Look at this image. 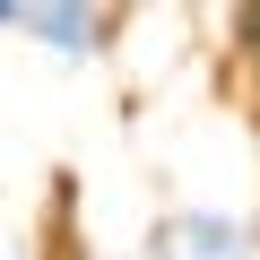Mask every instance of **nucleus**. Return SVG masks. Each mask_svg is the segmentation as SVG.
I'll return each mask as SVG.
<instances>
[{
	"instance_id": "f257e3e1",
	"label": "nucleus",
	"mask_w": 260,
	"mask_h": 260,
	"mask_svg": "<svg viewBox=\"0 0 260 260\" xmlns=\"http://www.w3.org/2000/svg\"><path fill=\"white\" fill-rule=\"evenodd\" d=\"M243 225L234 217H174L165 234H156V260H243Z\"/></svg>"
},
{
	"instance_id": "f03ea898",
	"label": "nucleus",
	"mask_w": 260,
	"mask_h": 260,
	"mask_svg": "<svg viewBox=\"0 0 260 260\" xmlns=\"http://www.w3.org/2000/svg\"><path fill=\"white\" fill-rule=\"evenodd\" d=\"M18 35H44L52 52H95L104 18L95 9H44V0H18Z\"/></svg>"
},
{
	"instance_id": "7ed1b4c3",
	"label": "nucleus",
	"mask_w": 260,
	"mask_h": 260,
	"mask_svg": "<svg viewBox=\"0 0 260 260\" xmlns=\"http://www.w3.org/2000/svg\"><path fill=\"white\" fill-rule=\"evenodd\" d=\"M243 35H251V52H260V9H243Z\"/></svg>"
}]
</instances>
